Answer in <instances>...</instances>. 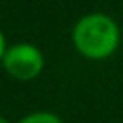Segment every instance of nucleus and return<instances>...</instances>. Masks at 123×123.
Returning <instances> with one entry per match:
<instances>
[{"instance_id": "obj_3", "label": "nucleus", "mask_w": 123, "mask_h": 123, "mask_svg": "<svg viewBox=\"0 0 123 123\" xmlns=\"http://www.w3.org/2000/svg\"><path fill=\"white\" fill-rule=\"evenodd\" d=\"M17 123H62V119L56 113H50V111H35V113L25 115Z\"/></svg>"}, {"instance_id": "obj_4", "label": "nucleus", "mask_w": 123, "mask_h": 123, "mask_svg": "<svg viewBox=\"0 0 123 123\" xmlns=\"http://www.w3.org/2000/svg\"><path fill=\"white\" fill-rule=\"evenodd\" d=\"M6 38H4V35H2V31H0V62H2V58H4V54H6Z\"/></svg>"}, {"instance_id": "obj_1", "label": "nucleus", "mask_w": 123, "mask_h": 123, "mask_svg": "<svg viewBox=\"0 0 123 123\" xmlns=\"http://www.w3.org/2000/svg\"><path fill=\"white\" fill-rule=\"evenodd\" d=\"M71 40L81 56L88 60H106L119 48L121 29L111 15L92 12L75 23Z\"/></svg>"}, {"instance_id": "obj_5", "label": "nucleus", "mask_w": 123, "mask_h": 123, "mask_svg": "<svg viewBox=\"0 0 123 123\" xmlns=\"http://www.w3.org/2000/svg\"><path fill=\"white\" fill-rule=\"evenodd\" d=\"M0 123H10V121H8L6 117H2V115H0Z\"/></svg>"}, {"instance_id": "obj_2", "label": "nucleus", "mask_w": 123, "mask_h": 123, "mask_svg": "<svg viewBox=\"0 0 123 123\" xmlns=\"http://www.w3.org/2000/svg\"><path fill=\"white\" fill-rule=\"evenodd\" d=\"M4 69L19 79V81H31L38 77V73L44 67V56L42 52L29 42H17L10 48H6V54L2 58Z\"/></svg>"}]
</instances>
